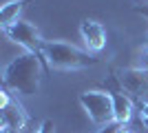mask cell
<instances>
[{
	"mask_svg": "<svg viewBox=\"0 0 148 133\" xmlns=\"http://www.w3.org/2000/svg\"><path fill=\"white\" fill-rule=\"evenodd\" d=\"M44 58L49 71H82L97 64V56L88 53L86 49H77L62 40H47Z\"/></svg>",
	"mask_w": 148,
	"mask_h": 133,
	"instance_id": "2",
	"label": "cell"
},
{
	"mask_svg": "<svg viewBox=\"0 0 148 133\" xmlns=\"http://www.w3.org/2000/svg\"><path fill=\"white\" fill-rule=\"evenodd\" d=\"M0 127L9 129L11 133H36L31 131V118L16 98H11V91L2 87L0 91Z\"/></svg>",
	"mask_w": 148,
	"mask_h": 133,
	"instance_id": "4",
	"label": "cell"
},
{
	"mask_svg": "<svg viewBox=\"0 0 148 133\" xmlns=\"http://www.w3.org/2000/svg\"><path fill=\"white\" fill-rule=\"evenodd\" d=\"M36 133H53V122H51V120H44L42 124L36 129Z\"/></svg>",
	"mask_w": 148,
	"mask_h": 133,
	"instance_id": "10",
	"label": "cell"
},
{
	"mask_svg": "<svg viewBox=\"0 0 148 133\" xmlns=\"http://www.w3.org/2000/svg\"><path fill=\"white\" fill-rule=\"evenodd\" d=\"M44 71H47V67L36 56L20 53L18 58H13L2 69V87L9 89L11 93L36 95L38 89H40V80H42Z\"/></svg>",
	"mask_w": 148,
	"mask_h": 133,
	"instance_id": "1",
	"label": "cell"
},
{
	"mask_svg": "<svg viewBox=\"0 0 148 133\" xmlns=\"http://www.w3.org/2000/svg\"><path fill=\"white\" fill-rule=\"evenodd\" d=\"M119 127H122V124H117V122H111V124L102 127L97 133H117V131H119Z\"/></svg>",
	"mask_w": 148,
	"mask_h": 133,
	"instance_id": "11",
	"label": "cell"
},
{
	"mask_svg": "<svg viewBox=\"0 0 148 133\" xmlns=\"http://www.w3.org/2000/svg\"><path fill=\"white\" fill-rule=\"evenodd\" d=\"M80 36L84 40V47H86L88 53L97 56L99 51H104L106 47V27L99 22V20L86 18L80 22Z\"/></svg>",
	"mask_w": 148,
	"mask_h": 133,
	"instance_id": "8",
	"label": "cell"
},
{
	"mask_svg": "<svg viewBox=\"0 0 148 133\" xmlns=\"http://www.w3.org/2000/svg\"><path fill=\"white\" fill-rule=\"evenodd\" d=\"M80 104L82 109L86 111L88 120L97 127H106L115 122V111H113V98L108 91H97V89H91V91H82L80 93Z\"/></svg>",
	"mask_w": 148,
	"mask_h": 133,
	"instance_id": "5",
	"label": "cell"
},
{
	"mask_svg": "<svg viewBox=\"0 0 148 133\" xmlns=\"http://www.w3.org/2000/svg\"><path fill=\"white\" fill-rule=\"evenodd\" d=\"M115 78L137 107L148 104V67H124L115 71Z\"/></svg>",
	"mask_w": 148,
	"mask_h": 133,
	"instance_id": "6",
	"label": "cell"
},
{
	"mask_svg": "<svg viewBox=\"0 0 148 133\" xmlns=\"http://www.w3.org/2000/svg\"><path fill=\"white\" fill-rule=\"evenodd\" d=\"M2 33H5L13 44L22 47L25 53L36 56L38 60L47 67V58H44V44H47V40L40 36V31L36 29V25H31V22H27V20H18V22L5 27ZM47 71H49V69H47Z\"/></svg>",
	"mask_w": 148,
	"mask_h": 133,
	"instance_id": "3",
	"label": "cell"
},
{
	"mask_svg": "<svg viewBox=\"0 0 148 133\" xmlns=\"http://www.w3.org/2000/svg\"><path fill=\"white\" fill-rule=\"evenodd\" d=\"M29 2H33V0H9V2H5L2 9H0V27L5 29V27L13 25V22H18L20 13L25 11V7Z\"/></svg>",
	"mask_w": 148,
	"mask_h": 133,
	"instance_id": "9",
	"label": "cell"
},
{
	"mask_svg": "<svg viewBox=\"0 0 148 133\" xmlns=\"http://www.w3.org/2000/svg\"><path fill=\"white\" fill-rule=\"evenodd\" d=\"M135 11H137V13H142L144 18L148 20V5H144V7H135Z\"/></svg>",
	"mask_w": 148,
	"mask_h": 133,
	"instance_id": "13",
	"label": "cell"
},
{
	"mask_svg": "<svg viewBox=\"0 0 148 133\" xmlns=\"http://www.w3.org/2000/svg\"><path fill=\"white\" fill-rule=\"evenodd\" d=\"M144 44H146V49H148V33H146V42H144Z\"/></svg>",
	"mask_w": 148,
	"mask_h": 133,
	"instance_id": "15",
	"label": "cell"
},
{
	"mask_svg": "<svg viewBox=\"0 0 148 133\" xmlns=\"http://www.w3.org/2000/svg\"><path fill=\"white\" fill-rule=\"evenodd\" d=\"M117 133H133V131H130V129H126V127H124V124H122V127H119V131Z\"/></svg>",
	"mask_w": 148,
	"mask_h": 133,
	"instance_id": "14",
	"label": "cell"
},
{
	"mask_svg": "<svg viewBox=\"0 0 148 133\" xmlns=\"http://www.w3.org/2000/svg\"><path fill=\"white\" fill-rule=\"evenodd\" d=\"M137 109H139V118H142V122L148 127V104H139Z\"/></svg>",
	"mask_w": 148,
	"mask_h": 133,
	"instance_id": "12",
	"label": "cell"
},
{
	"mask_svg": "<svg viewBox=\"0 0 148 133\" xmlns=\"http://www.w3.org/2000/svg\"><path fill=\"white\" fill-rule=\"evenodd\" d=\"M106 91H108V93H111V98H113L115 122H117V124H126V122H130V118L135 115L137 104L130 100V95L126 93L122 87H119V82H117V78H115V76L108 80V89H106Z\"/></svg>",
	"mask_w": 148,
	"mask_h": 133,
	"instance_id": "7",
	"label": "cell"
}]
</instances>
